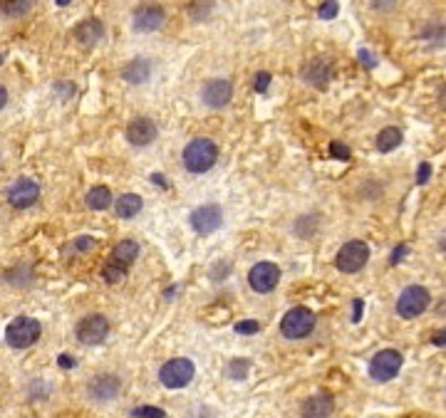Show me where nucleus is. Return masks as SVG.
Returning <instances> with one entry per match:
<instances>
[{"label": "nucleus", "mask_w": 446, "mask_h": 418, "mask_svg": "<svg viewBox=\"0 0 446 418\" xmlns=\"http://www.w3.org/2000/svg\"><path fill=\"white\" fill-rule=\"evenodd\" d=\"M216 159H218V147L211 139H194L184 147L181 161L189 173H206L214 168Z\"/></svg>", "instance_id": "1"}, {"label": "nucleus", "mask_w": 446, "mask_h": 418, "mask_svg": "<svg viewBox=\"0 0 446 418\" xmlns=\"http://www.w3.org/2000/svg\"><path fill=\"white\" fill-rule=\"evenodd\" d=\"M42 335V324L35 317H15L6 327V342L13 349H27Z\"/></svg>", "instance_id": "2"}, {"label": "nucleus", "mask_w": 446, "mask_h": 418, "mask_svg": "<svg viewBox=\"0 0 446 418\" xmlns=\"http://www.w3.org/2000/svg\"><path fill=\"white\" fill-rule=\"evenodd\" d=\"M315 312L308 307H293L290 312L283 314V322H280V332H283L285 339H303L310 332L315 330Z\"/></svg>", "instance_id": "3"}, {"label": "nucleus", "mask_w": 446, "mask_h": 418, "mask_svg": "<svg viewBox=\"0 0 446 418\" xmlns=\"http://www.w3.org/2000/svg\"><path fill=\"white\" fill-rule=\"evenodd\" d=\"M196 374V366L186 356H176V359H169L166 364L159 369V382L166 389H184L191 384Z\"/></svg>", "instance_id": "4"}, {"label": "nucleus", "mask_w": 446, "mask_h": 418, "mask_svg": "<svg viewBox=\"0 0 446 418\" xmlns=\"http://www.w3.org/2000/svg\"><path fill=\"white\" fill-rule=\"evenodd\" d=\"M369 260V245L365 241H350L337 250L335 267L345 275H355L360 272Z\"/></svg>", "instance_id": "5"}, {"label": "nucleus", "mask_w": 446, "mask_h": 418, "mask_svg": "<svg viewBox=\"0 0 446 418\" xmlns=\"http://www.w3.org/2000/svg\"><path fill=\"white\" fill-rule=\"evenodd\" d=\"M431 304V295L421 285H409L407 290H402V295L397 297V314L405 319H414L419 314H424Z\"/></svg>", "instance_id": "6"}, {"label": "nucleus", "mask_w": 446, "mask_h": 418, "mask_svg": "<svg viewBox=\"0 0 446 418\" xmlns=\"http://www.w3.org/2000/svg\"><path fill=\"white\" fill-rule=\"evenodd\" d=\"M402 361H405V356L399 354L397 349L377 351L372 356V361H369V377L374 382H392L399 374V369H402Z\"/></svg>", "instance_id": "7"}, {"label": "nucleus", "mask_w": 446, "mask_h": 418, "mask_svg": "<svg viewBox=\"0 0 446 418\" xmlns=\"http://www.w3.org/2000/svg\"><path fill=\"white\" fill-rule=\"evenodd\" d=\"M248 283H251V288L256 290L258 295L273 292L280 283V267L270 260L258 262V265H253L251 272H248Z\"/></svg>", "instance_id": "8"}, {"label": "nucleus", "mask_w": 446, "mask_h": 418, "mask_svg": "<svg viewBox=\"0 0 446 418\" xmlns=\"http://www.w3.org/2000/svg\"><path fill=\"white\" fill-rule=\"evenodd\" d=\"M189 223L199 236H211V233H216V230L221 228V223H223V210L216 203L199 205V208L191 213Z\"/></svg>", "instance_id": "9"}, {"label": "nucleus", "mask_w": 446, "mask_h": 418, "mask_svg": "<svg viewBox=\"0 0 446 418\" xmlns=\"http://www.w3.org/2000/svg\"><path fill=\"white\" fill-rule=\"evenodd\" d=\"M110 335V322L102 314H89L77 324V339L82 344H102Z\"/></svg>", "instance_id": "10"}, {"label": "nucleus", "mask_w": 446, "mask_h": 418, "mask_svg": "<svg viewBox=\"0 0 446 418\" xmlns=\"http://www.w3.org/2000/svg\"><path fill=\"white\" fill-rule=\"evenodd\" d=\"M122 391V382L119 377H114V374H100V377H95L92 382H89L87 386V393L92 401H112V398H117Z\"/></svg>", "instance_id": "11"}, {"label": "nucleus", "mask_w": 446, "mask_h": 418, "mask_svg": "<svg viewBox=\"0 0 446 418\" xmlns=\"http://www.w3.org/2000/svg\"><path fill=\"white\" fill-rule=\"evenodd\" d=\"M201 100H204V104L221 109L233 100V84L228 79H211L201 89Z\"/></svg>", "instance_id": "12"}, {"label": "nucleus", "mask_w": 446, "mask_h": 418, "mask_svg": "<svg viewBox=\"0 0 446 418\" xmlns=\"http://www.w3.org/2000/svg\"><path fill=\"white\" fill-rule=\"evenodd\" d=\"M40 198V186H37L32 178H18L13 181V186L8 189V201H11L15 208H27L35 201Z\"/></svg>", "instance_id": "13"}, {"label": "nucleus", "mask_w": 446, "mask_h": 418, "mask_svg": "<svg viewBox=\"0 0 446 418\" xmlns=\"http://www.w3.org/2000/svg\"><path fill=\"white\" fill-rule=\"evenodd\" d=\"M157 136V124L152 119H147V116H139V119H134L126 126V142L134 144V147H149Z\"/></svg>", "instance_id": "14"}, {"label": "nucleus", "mask_w": 446, "mask_h": 418, "mask_svg": "<svg viewBox=\"0 0 446 418\" xmlns=\"http://www.w3.org/2000/svg\"><path fill=\"white\" fill-rule=\"evenodd\" d=\"M335 411V398L332 393L320 391L315 396H310L300 406V416L303 418H330V413Z\"/></svg>", "instance_id": "15"}, {"label": "nucleus", "mask_w": 446, "mask_h": 418, "mask_svg": "<svg viewBox=\"0 0 446 418\" xmlns=\"http://www.w3.org/2000/svg\"><path fill=\"white\" fill-rule=\"evenodd\" d=\"M164 22V8L162 6H142L134 11V27L139 32H154Z\"/></svg>", "instance_id": "16"}, {"label": "nucleus", "mask_w": 446, "mask_h": 418, "mask_svg": "<svg viewBox=\"0 0 446 418\" xmlns=\"http://www.w3.org/2000/svg\"><path fill=\"white\" fill-rule=\"evenodd\" d=\"M74 37H77L82 45H97V42L105 37V25L97 18H89V20H82L77 27H74Z\"/></svg>", "instance_id": "17"}, {"label": "nucleus", "mask_w": 446, "mask_h": 418, "mask_svg": "<svg viewBox=\"0 0 446 418\" xmlns=\"http://www.w3.org/2000/svg\"><path fill=\"white\" fill-rule=\"evenodd\" d=\"M330 65L325 62V60H315V62H310L308 67L303 69V79L308 84H313V87L317 89H325L327 82H330Z\"/></svg>", "instance_id": "18"}, {"label": "nucleus", "mask_w": 446, "mask_h": 418, "mask_svg": "<svg viewBox=\"0 0 446 418\" xmlns=\"http://www.w3.org/2000/svg\"><path fill=\"white\" fill-rule=\"evenodd\" d=\"M149 72H152V65H149L147 60L139 58V60H131V62L122 69V77H124V82H129V84H142L149 79Z\"/></svg>", "instance_id": "19"}, {"label": "nucleus", "mask_w": 446, "mask_h": 418, "mask_svg": "<svg viewBox=\"0 0 446 418\" xmlns=\"http://www.w3.org/2000/svg\"><path fill=\"white\" fill-rule=\"evenodd\" d=\"M142 196H137V194H124V196H119V198L114 201V210H117V215L119 218H134V215L142 210Z\"/></svg>", "instance_id": "20"}, {"label": "nucleus", "mask_w": 446, "mask_h": 418, "mask_svg": "<svg viewBox=\"0 0 446 418\" xmlns=\"http://www.w3.org/2000/svg\"><path fill=\"white\" fill-rule=\"evenodd\" d=\"M137 255H139V243L137 241H129V238H126V241L117 243V248L112 250L110 260H114V262H119V265L129 267V262L137 260Z\"/></svg>", "instance_id": "21"}, {"label": "nucleus", "mask_w": 446, "mask_h": 418, "mask_svg": "<svg viewBox=\"0 0 446 418\" xmlns=\"http://www.w3.org/2000/svg\"><path fill=\"white\" fill-rule=\"evenodd\" d=\"M399 144H402V129H397V126H387L377 134V149L382 154L394 151Z\"/></svg>", "instance_id": "22"}, {"label": "nucleus", "mask_w": 446, "mask_h": 418, "mask_svg": "<svg viewBox=\"0 0 446 418\" xmlns=\"http://www.w3.org/2000/svg\"><path fill=\"white\" fill-rule=\"evenodd\" d=\"M112 203L114 201H112V191L107 186H97V189H92L87 194V205L92 210H107Z\"/></svg>", "instance_id": "23"}, {"label": "nucleus", "mask_w": 446, "mask_h": 418, "mask_svg": "<svg viewBox=\"0 0 446 418\" xmlns=\"http://www.w3.org/2000/svg\"><path fill=\"white\" fill-rule=\"evenodd\" d=\"M102 277H105V280H107L110 285L122 283V280L126 277V265H119V262L110 260V262L105 265V270H102Z\"/></svg>", "instance_id": "24"}, {"label": "nucleus", "mask_w": 446, "mask_h": 418, "mask_svg": "<svg viewBox=\"0 0 446 418\" xmlns=\"http://www.w3.org/2000/svg\"><path fill=\"white\" fill-rule=\"evenodd\" d=\"M30 6H32L30 0H11V3H0V11L11 18H18V15H25V13L30 11Z\"/></svg>", "instance_id": "25"}, {"label": "nucleus", "mask_w": 446, "mask_h": 418, "mask_svg": "<svg viewBox=\"0 0 446 418\" xmlns=\"http://www.w3.org/2000/svg\"><path fill=\"white\" fill-rule=\"evenodd\" d=\"M131 416L134 418H166V413L157 406H139L131 411Z\"/></svg>", "instance_id": "26"}, {"label": "nucleus", "mask_w": 446, "mask_h": 418, "mask_svg": "<svg viewBox=\"0 0 446 418\" xmlns=\"http://www.w3.org/2000/svg\"><path fill=\"white\" fill-rule=\"evenodd\" d=\"M248 361L246 359H233L231 364H228V377L231 379H243L248 374Z\"/></svg>", "instance_id": "27"}, {"label": "nucleus", "mask_w": 446, "mask_h": 418, "mask_svg": "<svg viewBox=\"0 0 446 418\" xmlns=\"http://www.w3.org/2000/svg\"><path fill=\"white\" fill-rule=\"evenodd\" d=\"M337 11H340V6H337L335 0H330V3H322V6L317 8V15H320L322 20H332V18L337 15Z\"/></svg>", "instance_id": "28"}, {"label": "nucleus", "mask_w": 446, "mask_h": 418, "mask_svg": "<svg viewBox=\"0 0 446 418\" xmlns=\"http://www.w3.org/2000/svg\"><path fill=\"white\" fill-rule=\"evenodd\" d=\"M268 84H270V72H258L256 79H253V89H256L258 95H263V92H265Z\"/></svg>", "instance_id": "29"}, {"label": "nucleus", "mask_w": 446, "mask_h": 418, "mask_svg": "<svg viewBox=\"0 0 446 418\" xmlns=\"http://www.w3.org/2000/svg\"><path fill=\"white\" fill-rule=\"evenodd\" d=\"M258 330H261V324L253 322V319H246V322H238V324H236V332H238V335H256Z\"/></svg>", "instance_id": "30"}, {"label": "nucleus", "mask_w": 446, "mask_h": 418, "mask_svg": "<svg viewBox=\"0 0 446 418\" xmlns=\"http://www.w3.org/2000/svg\"><path fill=\"white\" fill-rule=\"evenodd\" d=\"M330 154L335 159H340V161H347V159H350V149H347L345 144H340V142H332L330 144Z\"/></svg>", "instance_id": "31"}, {"label": "nucleus", "mask_w": 446, "mask_h": 418, "mask_svg": "<svg viewBox=\"0 0 446 418\" xmlns=\"http://www.w3.org/2000/svg\"><path fill=\"white\" fill-rule=\"evenodd\" d=\"M429 178H431V166L424 161L419 168H417V183H419V186H421V183H426V181H429Z\"/></svg>", "instance_id": "32"}, {"label": "nucleus", "mask_w": 446, "mask_h": 418, "mask_svg": "<svg viewBox=\"0 0 446 418\" xmlns=\"http://www.w3.org/2000/svg\"><path fill=\"white\" fill-rule=\"evenodd\" d=\"M407 252H409V248H407V245H397V248H394V252H392V257H389V262H392V265H399V260H402Z\"/></svg>", "instance_id": "33"}, {"label": "nucleus", "mask_w": 446, "mask_h": 418, "mask_svg": "<svg viewBox=\"0 0 446 418\" xmlns=\"http://www.w3.org/2000/svg\"><path fill=\"white\" fill-rule=\"evenodd\" d=\"M365 312V302L362 299H355V314H352V322H360V314Z\"/></svg>", "instance_id": "34"}, {"label": "nucleus", "mask_w": 446, "mask_h": 418, "mask_svg": "<svg viewBox=\"0 0 446 418\" xmlns=\"http://www.w3.org/2000/svg\"><path fill=\"white\" fill-rule=\"evenodd\" d=\"M431 342H434L436 346H446V330H441V332H436L434 337H431Z\"/></svg>", "instance_id": "35"}, {"label": "nucleus", "mask_w": 446, "mask_h": 418, "mask_svg": "<svg viewBox=\"0 0 446 418\" xmlns=\"http://www.w3.org/2000/svg\"><path fill=\"white\" fill-rule=\"evenodd\" d=\"M360 60H365V62H367V67H374V65H377V60H374L367 50H360Z\"/></svg>", "instance_id": "36"}, {"label": "nucleus", "mask_w": 446, "mask_h": 418, "mask_svg": "<svg viewBox=\"0 0 446 418\" xmlns=\"http://www.w3.org/2000/svg\"><path fill=\"white\" fill-rule=\"evenodd\" d=\"M58 361H60V366H63V369H72V366H74V359H72V356H67V354H63Z\"/></svg>", "instance_id": "37"}, {"label": "nucleus", "mask_w": 446, "mask_h": 418, "mask_svg": "<svg viewBox=\"0 0 446 418\" xmlns=\"http://www.w3.org/2000/svg\"><path fill=\"white\" fill-rule=\"evenodd\" d=\"M6 104H8V89L0 84V109H3Z\"/></svg>", "instance_id": "38"}, {"label": "nucleus", "mask_w": 446, "mask_h": 418, "mask_svg": "<svg viewBox=\"0 0 446 418\" xmlns=\"http://www.w3.org/2000/svg\"><path fill=\"white\" fill-rule=\"evenodd\" d=\"M152 181H157V186H164V189H166V178H164L162 173H154Z\"/></svg>", "instance_id": "39"}, {"label": "nucleus", "mask_w": 446, "mask_h": 418, "mask_svg": "<svg viewBox=\"0 0 446 418\" xmlns=\"http://www.w3.org/2000/svg\"><path fill=\"white\" fill-rule=\"evenodd\" d=\"M439 250H444V252H446V230H444V233H441V236H439Z\"/></svg>", "instance_id": "40"}, {"label": "nucleus", "mask_w": 446, "mask_h": 418, "mask_svg": "<svg viewBox=\"0 0 446 418\" xmlns=\"http://www.w3.org/2000/svg\"><path fill=\"white\" fill-rule=\"evenodd\" d=\"M3 60H6V58H3V55H0V62H3Z\"/></svg>", "instance_id": "41"}]
</instances>
